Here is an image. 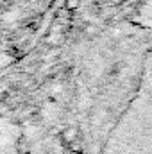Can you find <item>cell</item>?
Returning <instances> with one entry per match:
<instances>
[{
  "label": "cell",
  "instance_id": "7a4b0ae2",
  "mask_svg": "<svg viewBox=\"0 0 152 154\" xmlns=\"http://www.w3.org/2000/svg\"><path fill=\"white\" fill-rule=\"evenodd\" d=\"M81 2L82 0H65V9L66 11H77L81 7Z\"/></svg>",
  "mask_w": 152,
  "mask_h": 154
},
{
  "label": "cell",
  "instance_id": "6da1fadb",
  "mask_svg": "<svg viewBox=\"0 0 152 154\" xmlns=\"http://www.w3.org/2000/svg\"><path fill=\"white\" fill-rule=\"evenodd\" d=\"M75 138H77V129L75 127H68V129L63 131V140H65L66 143H72Z\"/></svg>",
  "mask_w": 152,
  "mask_h": 154
}]
</instances>
